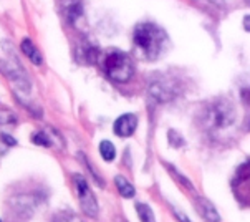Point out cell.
<instances>
[{"mask_svg": "<svg viewBox=\"0 0 250 222\" xmlns=\"http://www.w3.org/2000/svg\"><path fill=\"white\" fill-rule=\"evenodd\" d=\"M235 121V108L227 98H217L204 105L199 113V123L206 131H219L232 126Z\"/></svg>", "mask_w": 250, "mask_h": 222, "instance_id": "2", "label": "cell"}, {"mask_svg": "<svg viewBox=\"0 0 250 222\" xmlns=\"http://www.w3.org/2000/svg\"><path fill=\"white\" fill-rule=\"evenodd\" d=\"M114 222H126V221H123V219H116V221H114Z\"/></svg>", "mask_w": 250, "mask_h": 222, "instance_id": "24", "label": "cell"}, {"mask_svg": "<svg viewBox=\"0 0 250 222\" xmlns=\"http://www.w3.org/2000/svg\"><path fill=\"white\" fill-rule=\"evenodd\" d=\"M73 184L76 187V196H78L80 206H82L83 212L88 217H96L98 216V202H96L86 179L82 174H73Z\"/></svg>", "mask_w": 250, "mask_h": 222, "instance_id": "4", "label": "cell"}, {"mask_svg": "<svg viewBox=\"0 0 250 222\" xmlns=\"http://www.w3.org/2000/svg\"><path fill=\"white\" fill-rule=\"evenodd\" d=\"M167 169H169V171H172V174H174V176H176L177 179H179L181 184H184L189 191H194V187H192V184L189 182V179H188V178H184V176H181V174L174 169V166H167Z\"/></svg>", "mask_w": 250, "mask_h": 222, "instance_id": "18", "label": "cell"}, {"mask_svg": "<svg viewBox=\"0 0 250 222\" xmlns=\"http://www.w3.org/2000/svg\"><path fill=\"white\" fill-rule=\"evenodd\" d=\"M167 136H169V143H171V144H172V146H174V148H181L182 144H184V139H182L181 136L177 134L174 130L167 131Z\"/></svg>", "mask_w": 250, "mask_h": 222, "instance_id": "16", "label": "cell"}, {"mask_svg": "<svg viewBox=\"0 0 250 222\" xmlns=\"http://www.w3.org/2000/svg\"><path fill=\"white\" fill-rule=\"evenodd\" d=\"M20 48H22V52L25 53V57H27L33 65H42L43 63V58H42L40 52H38V48L35 45H33V42L30 40L28 37H25L22 40V44H20Z\"/></svg>", "mask_w": 250, "mask_h": 222, "instance_id": "10", "label": "cell"}, {"mask_svg": "<svg viewBox=\"0 0 250 222\" xmlns=\"http://www.w3.org/2000/svg\"><path fill=\"white\" fill-rule=\"evenodd\" d=\"M2 139L5 141V144H8V146H15V144H17L15 138H12V136H8V134H5V133L2 134Z\"/></svg>", "mask_w": 250, "mask_h": 222, "instance_id": "21", "label": "cell"}, {"mask_svg": "<svg viewBox=\"0 0 250 222\" xmlns=\"http://www.w3.org/2000/svg\"><path fill=\"white\" fill-rule=\"evenodd\" d=\"M32 141H33V144H38V146H45V148L52 146V138H50L46 133H43V131H37V133H33Z\"/></svg>", "mask_w": 250, "mask_h": 222, "instance_id": "14", "label": "cell"}, {"mask_svg": "<svg viewBox=\"0 0 250 222\" xmlns=\"http://www.w3.org/2000/svg\"><path fill=\"white\" fill-rule=\"evenodd\" d=\"M10 123H15V116L12 111L8 110H0V125H10Z\"/></svg>", "mask_w": 250, "mask_h": 222, "instance_id": "15", "label": "cell"}, {"mask_svg": "<svg viewBox=\"0 0 250 222\" xmlns=\"http://www.w3.org/2000/svg\"><path fill=\"white\" fill-rule=\"evenodd\" d=\"M136 212L141 222H156L154 212H152V209L147 204H136Z\"/></svg>", "mask_w": 250, "mask_h": 222, "instance_id": "13", "label": "cell"}, {"mask_svg": "<svg viewBox=\"0 0 250 222\" xmlns=\"http://www.w3.org/2000/svg\"><path fill=\"white\" fill-rule=\"evenodd\" d=\"M234 186H237L235 198H239L240 202L250 204V159L237 168Z\"/></svg>", "mask_w": 250, "mask_h": 222, "instance_id": "6", "label": "cell"}, {"mask_svg": "<svg viewBox=\"0 0 250 222\" xmlns=\"http://www.w3.org/2000/svg\"><path fill=\"white\" fill-rule=\"evenodd\" d=\"M103 70L108 78L116 83L129 82L131 76L134 73V67L129 55L121 52V50H111V52L104 55Z\"/></svg>", "mask_w": 250, "mask_h": 222, "instance_id": "3", "label": "cell"}, {"mask_svg": "<svg viewBox=\"0 0 250 222\" xmlns=\"http://www.w3.org/2000/svg\"><path fill=\"white\" fill-rule=\"evenodd\" d=\"M174 216H176V219L179 221V222H190V221H189V217L186 216V214H182L181 211H177L176 207H174Z\"/></svg>", "mask_w": 250, "mask_h": 222, "instance_id": "20", "label": "cell"}, {"mask_svg": "<svg viewBox=\"0 0 250 222\" xmlns=\"http://www.w3.org/2000/svg\"><path fill=\"white\" fill-rule=\"evenodd\" d=\"M114 182H116V187H118V191H120V194L123 196V198L129 199V198H134V196H136V189H134V186L131 184L126 178L116 176L114 178Z\"/></svg>", "mask_w": 250, "mask_h": 222, "instance_id": "11", "label": "cell"}, {"mask_svg": "<svg viewBox=\"0 0 250 222\" xmlns=\"http://www.w3.org/2000/svg\"><path fill=\"white\" fill-rule=\"evenodd\" d=\"M100 155L104 161H113L114 159V156H116V149H114L111 141H108V139L101 141L100 143Z\"/></svg>", "mask_w": 250, "mask_h": 222, "instance_id": "12", "label": "cell"}, {"mask_svg": "<svg viewBox=\"0 0 250 222\" xmlns=\"http://www.w3.org/2000/svg\"><path fill=\"white\" fill-rule=\"evenodd\" d=\"M194 202H196L197 212L206 222H220V216H219V212L215 211L212 202H209V200L201 198V196H197V198L194 199Z\"/></svg>", "mask_w": 250, "mask_h": 222, "instance_id": "8", "label": "cell"}, {"mask_svg": "<svg viewBox=\"0 0 250 222\" xmlns=\"http://www.w3.org/2000/svg\"><path fill=\"white\" fill-rule=\"evenodd\" d=\"M149 93L154 96V100L159 101V103H166V101L174 100L177 96V93H179V85H177L174 80L159 78L151 83Z\"/></svg>", "mask_w": 250, "mask_h": 222, "instance_id": "5", "label": "cell"}, {"mask_svg": "<svg viewBox=\"0 0 250 222\" xmlns=\"http://www.w3.org/2000/svg\"><path fill=\"white\" fill-rule=\"evenodd\" d=\"M199 5H204V7H215V8H222L226 0H194Z\"/></svg>", "mask_w": 250, "mask_h": 222, "instance_id": "17", "label": "cell"}, {"mask_svg": "<svg viewBox=\"0 0 250 222\" xmlns=\"http://www.w3.org/2000/svg\"><path fill=\"white\" fill-rule=\"evenodd\" d=\"M58 222H78V221H76L73 216H68V217H65L63 221H58Z\"/></svg>", "mask_w": 250, "mask_h": 222, "instance_id": "23", "label": "cell"}, {"mask_svg": "<svg viewBox=\"0 0 250 222\" xmlns=\"http://www.w3.org/2000/svg\"><path fill=\"white\" fill-rule=\"evenodd\" d=\"M245 2H247V3H250V0H245Z\"/></svg>", "mask_w": 250, "mask_h": 222, "instance_id": "25", "label": "cell"}, {"mask_svg": "<svg viewBox=\"0 0 250 222\" xmlns=\"http://www.w3.org/2000/svg\"><path fill=\"white\" fill-rule=\"evenodd\" d=\"M136 128H138V118L131 113H126V114H121V116L114 121L113 131H114V134H118L120 138H129L131 134H134Z\"/></svg>", "mask_w": 250, "mask_h": 222, "instance_id": "7", "label": "cell"}, {"mask_svg": "<svg viewBox=\"0 0 250 222\" xmlns=\"http://www.w3.org/2000/svg\"><path fill=\"white\" fill-rule=\"evenodd\" d=\"M0 222H2V221H0Z\"/></svg>", "mask_w": 250, "mask_h": 222, "instance_id": "26", "label": "cell"}, {"mask_svg": "<svg viewBox=\"0 0 250 222\" xmlns=\"http://www.w3.org/2000/svg\"><path fill=\"white\" fill-rule=\"evenodd\" d=\"M83 14V3L80 0H63V15L68 23H75Z\"/></svg>", "mask_w": 250, "mask_h": 222, "instance_id": "9", "label": "cell"}, {"mask_svg": "<svg viewBox=\"0 0 250 222\" xmlns=\"http://www.w3.org/2000/svg\"><path fill=\"white\" fill-rule=\"evenodd\" d=\"M133 42L144 58L154 62L166 52L169 38L159 25L152 22H141L133 30Z\"/></svg>", "mask_w": 250, "mask_h": 222, "instance_id": "1", "label": "cell"}, {"mask_svg": "<svg viewBox=\"0 0 250 222\" xmlns=\"http://www.w3.org/2000/svg\"><path fill=\"white\" fill-rule=\"evenodd\" d=\"M240 96H242V101L244 105L250 108V88H244L242 91H240Z\"/></svg>", "mask_w": 250, "mask_h": 222, "instance_id": "19", "label": "cell"}, {"mask_svg": "<svg viewBox=\"0 0 250 222\" xmlns=\"http://www.w3.org/2000/svg\"><path fill=\"white\" fill-rule=\"evenodd\" d=\"M244 28L250 32V15H245L244 17Z\"/></svg>", "mask_w": 250, "mask_h": 222, "instance_id": "22", "label": "cell"}]
</instances>
